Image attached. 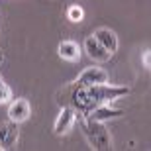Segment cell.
Listing matches in <instances>:
<instances>
[{"label": "cell", "mask_w": 151, "mask_h": 151, "mask_svg": "<svg viewBox=\"0 0 151 151\" xmlns=\"http://www.w3.org/2000/svg\"><path fill=\"white\" fill-rule=\"evenodd\" d=\"M81 86H83L84 94L88 96L92 102H96V104L112 102V100H118V98L129 94L128 86H118V84H108V83H102V84H81Z\"/></svg>", "instance_id": "obj_1"}, {"label": "cell", "mask_w": 151, "mask_h": 151, "mask_svg": "<svg viewBox=\"0 0 151 151\" xmlns=\"http://www.w3.org/2000/svg\"><path fill=\"white\" fill-rule=\"evenodd\" d=\"M81 128H83L88 143L94 149H110L112 141H110L108 129L104 128V122H96V120H90V118L84 116L81 120Z\"/></svg>", "instance_id": "obj_2"}, {"label": "cell", "mask_w": 151, "mask_h": 151, "mask_svg": "<svg viewBox=\"0 0 151 151\" xmlns=\"http://www.w3.org/2000/svg\"><path fill=\"white\" fill-rule=\"evenodd\" d=\"M84 51H86V55H88L90 59H94V61H98V63H106V61H110V57H112V53H110L94 35L86 37V41H84Z\"/></svg>", "instance_id": "obj_3"}, {"label": "cell", "mask_w": 151, "mask_h": 151, "mask_svg": "<svg viewBox=\"0 0 151 151\" xmlns=\"http://www.w3.org/2000/svg\"><path fill=\"white\" fill-rule=\"evenodd\" d=\"M75 83L77 84H102V83H108V75L100 67H86L78 75V78Z\"/></svg>", "instance_id": "obj_4"}, {"label": "cell", "mask_w": 151, "mask_h": 151, "mask_svg": "<svg viewBox=\"0 0 151 151\" xmlns=\"http://www.w3.org/2000/svg\"><path fill=\"white\" fill-rule=\"evenodd\" d=\"M122 114H124V110L112 108L108 102H104V104H98L94 110H90V112L86 114V118L96 120V122H108V120H112V118H120Z\"/></svg>", "instance_id": "obj_5"}, {"label": "cell", "mask_w": 151, "mask_h": 151, "mask_svg": "<svg viewBox=\"0 0 151 151\" xmlns=\"http://www.w3.org/2000/svg\"><path fill=\"white\" fill-rule=\"evenodd\" d=\"M8 116H10L12 122H26L29 118V102L26 100V98H18V100H14L10 104V108H8Z\"/></svg>", "instance_id": "obj_6"}, {"label": "cell", "mask_w": 151, "mask_h": 151, "mask_svg": "<svg viewBox=\"0 0 151 151\" xmlns=\"http://www.w3.org/2000/svg\"><path fill=\"white\" fill-rule=\"evenodd\" d=\"M75 118H77V112H75V108H63L61 114L57 116L55 120V134L57 135H63V134H67L69 129H71V126L75 124Z\"/></svg>", "instance_id": "obj_7"}, {"label": "cell", "mask_w": 151, "mask_h": 151, "mask_svg": "<svg viewBox=\"0 0 151 151\" xmlns=\"http://www.w3.org/2000/svg\"><path fill=\"white\" fill-rule=\"evenodd\" d=\"M18 141V128L16 122H8V124H0V149H8Z\"/></svg>", "instance_id": "obj_8"}, {"label": "cell", "mask_w": 151, "mask_h": 151, "mask_svg": "<svg viewBox=\"0 0 151 151\" xmlns=\"http://www.w3.org/2000/svg\"><path fill=\"white\" fill-rule=\"evenodd\" d=\"M92 35H94V37L98 39L108 51H110V53H116V51H118V37H116V34H114L112 29L100 28V29H96Z\"/></svg>", "instance_id": "obj_9"}, {"label": "cell", "mask_w": 151, "mask_h": 151, "mask_svg": "<svg viewBox=\"0 0 151 151\" xmlns=\"http://www.w3.org/2000/svg\"><path fill=\"white\" fill-rule=\"evenodd\" d=\"M57 51H59V57L65 61H78L81 59V49L75 41H63Z\"/></svg>", "instance_id": "obj_10"}, {"label": "cell", "mask_w": 151, "mask_h": 151, "mask_svg": "<svg viewBox=\"0 0 151 151\" xmlns=\"http://www.w3.org/2000/svg\"><path fill=\"white\" fill-rule=\"evenodd\" d=\"M67 18L71 20V22L78 24V22H81V20L84 18V12H83V8H81V6H77V4L69 6V10H67Z\"/></svg>", "instance_id": "obj_11"}, {"label": "cell", "mask_w": 151, "mask_h": 151, "mask_svg": "<svg viewBox=\"0 0 151 151\" xmlns=\"http://www.w3.org/2000/svg\"><path fill=\"white\" fill-rule=\"evenodd\" d=\"M12 98V90L8 84L0 83V104H4V102H8Z\"/></svg>", "instance_id": "obj_12"}, {"label": "cell", "mask_w": 151, "mask_h": 151, "mask_svg": "<svg viewBox=\"0 0 151 151\" xmlns=\"http://www.w3.org/2000/svg\"><path fill=\"white\" fill-rule=\"evenodd\" d=\"M143 65H145L147 69H151V51H145V53H143Z\"/></svg>", "instance_id": "obj_13"}, {"label": "cell", "mask_w": 151, "mask_h": 151, "mask_svg": "<svg viewBox=\"0 0 151 151\" xmlns=\"http://www.w3.org/2000/svg\"><path fill=\"white\" fill-rule=\"evenodd\" d=\"M2 61H4V53L0 51V65H2Z\"/></svg>", "instance_id": "obj_14"}, {"label": "cell", "mask_w": 151, "mask_h": 151, "mask_svg": "<svg viewBox=\"0 0 151 151\" xmlns=\"http://www.w3.org/2000/svg\"><path fill=\"white\" fill-rule=\"evenodd\" d=\"M0 83H2V77H0Z\"/></svg>", "instance_id": "obj_15"}]
</instances>
